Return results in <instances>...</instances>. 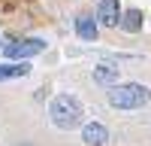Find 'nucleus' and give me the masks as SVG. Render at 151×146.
I'll use <instances>...</instances> for the list:
<instances>
[{
    "instance_id": "obj_1",
    "label": "nucleus",
    "mask_w": 151,
    "mask_h": 146,
    "mask_svg": "<svg viewBox=\"0 0 151 146\" xmlns=\"http://www.w3.org/2000/svg\"><path fill=\"white\" fill-rule=\"evenodd\" d=\"M82 101L76 94H58L52 97V104H48V119H52V125L60 128V131H73L82 125Z\"/></svg>"
},
{
    "instance_id": "obj_2",
    "label": "nucleus",
    "mask_w": 151,
    "mask_h": 146,
    "mask_svg": "<svg viewBox=\"0 0 151 146\" xmlns=\"http://www.w3.org/2000/svg\"><path fill=\"white\" fill-rule=\"evenodd\" d=\"M148 101H151V91L142 82H124L109 88V104L115 110H142Z\"/></svg>"
},
{
    "instance_id": "obj_3",
    "label": "nucleus",
    "mask_w": 151,
    "mask_h": 146,
    "mask_svg": "<svg viewBox=\"0 0 151 146\" xmlns=\"http://www.w3.org/2000/svg\"><path fill=\"white\" fill-rule=\"evenodd\" d=\"M45 52V40H40V36H30V40H15V43H6L3 46V55L9 61H24V58H33Z\"/></svg>"
},
{
    "instance_id": "obj_4",
    "label": "nucleus",
    "mask_w": 151,
    "mask_h": 146,
    "mask_svg": "<svg viewBox=\"0 0 151 146\" xmlns=\"http://www.w3.org/2000/svg\"><path fill=\"white\" fill-rule=\"evenodd\" d=\"M97 21L106 24V28H115V24H121L118 0H100V3H97Z\"/></svg>"
},
{
    "instance_id": "obj_5",
    "label": "nucleus",
    "mask_w": 151,
    "mask_h": 146,
    "mask_svg": "<svg viewBox=\"0 0 151 146\" xmlns=\"http://www.w3.org/2000/svg\"><path fill=\"white\" fill-rule=\"evenodd\" d=\"M82 140L88 146H106L109 143V131H106V125H100V122H88L82 128Z\"/></svg>"
},
{
    "instance_id": "obj_6",
    "label": "nucleus",
    "mask_w": 151,
    "mask_h": 146,
    "mask_svg": "<svg viewBox=\"0 0 151 146\" xmlns=\"http://www.w3.org/2000/svg\"><path fill=\"white\" fill-rule=\"evenodd\" d=\"M115 79H118V67H115V64L103 61V64L94 67V82H97V85H112V88H115Z\"/></svg>"
},
{
    "instance_id": "obj_7",
    "label": "nucleus",
    "mask_w": 151,
    "mask_h": 146,
    "mask_svg": "<svg viewBox=\"0 0 151 146\" xmlns=\"http://www.w3.org/2000/svg\"><path fill=\"white\" fill-rule=\"evenodd\" d=\"M76 34H79L82 40L94 43V40H97V21H94L91 15H79V18H76Z\"/></svg>"
},
{
    "instance_id": "obj_8",
    "label": "nucleus",
    "mask_w": 151,
    "mask_h": 146,
    "mask_svg": "<svg viewBox=\"0 0 151 146\" xmlns=\"http://www.w3.org/2000/svg\"><path fill=\"white\" fill-rule=\"evenodd\" d=\"M121 28L127 31V34H139L142 31V12L139 9H127L121 15Z\"/></svg>"
},
{
    "instance_id": "obj_9",
    "label": "nucleus",
    "mask_w": 151,
    "mask_h": 146,
    "mask_svg": "<svg viewBox=\"0 0 151 146\" xmlns=\"http://www.w3.org/2000/svg\"><path fill=\"white\" fill-rule=\"evenodd\" d=\"M27 64H0V82L3 79H18V76H27Z\"/></svg>"
}]
</instances>
